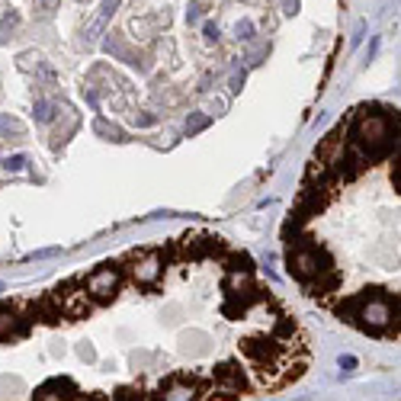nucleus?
Wrapping results in <instances>:
<instances>
[{"instance_id": "nucleus-6", "label": "nucleus", "mask_w": 401, "mask_h": 401, "mask_svg": "<svg viewBox=\"0 0 401 401\" xmlns=\"http://www.w3.org/2000/svg\"><path fill=\"white\" fill-rule=\"evenodd\" d=\"M203 388H199V379L193 372H177L167 382H161L158 395L154 398H199Z\"/></svg>"}, {"instance_id": "nucleus-18", "label": "nucleus", "mask_w": 401, "mask_h": 401, "mask_svg": "<svg viewBox=\"0 0 401 401\" xmlns=\"http://www.w3.org/2000/svg\"><path fill=\"white\" fill-rule=\"evenodd\" d=\"M0 132H23V126L16 122V119H7V116H0Z\"/></svg>"}, {"instance_id": "nucleus-13", "label": "nucleus", "mask_w": 401, "mask_h": 401, "mask_svg": "<svg viewBox=\"0 0 401 401\" xmlns=\"http://www.w3.org/2000/svg\"><path fill=\"white\" fill-rule=\"evenodd\" d=\"M116 3L119 0H103V7H100V13H96V20L90 26H87V42H94L96 36H100V29L106 26V20L112 16V10H116Z\"/></svg>"}, {"instance_id": "nucleus-22", "label": "nucleus", "mask_w": 401, "mask_h": 401, "mask_svg": "<svg viewBox=\"0 0 401 401\" xmlns=\"http://www.w3.org/2000/svg\"><path fill=\"white\" fill-rule=\"evenodd\" d=\"M392 187H395V193H401V164H398V158H395V167H392Z\"/></svg>"}, {"instance_id": "nucleus-20", "label": "nucleus", "mask_w": 401, "mask_h": 401, "mask_svg": "<svg viewBox=\"0 0 401 401\" xmlns=\"http://www.w3.org/2000/svg\"><path fill=\"white\" fill-rule=\"evenodd\" d=\"M78 353H80V360H87V363L96 360V350H94L90 344H80V347H78Z\"/></svg>"}, {"instance_id": "nucleus-15", "label": "nucleus", "mask_w": 401, "mask_h": 401, "mask_svg": "<svg viewBox=\"0 0 401 401\" xmlns=\"http://www.w3.org/2000/svg\"><path fill=\"white\" fill-rule=\"evenodd\" d=\"M205 126H209V116H205V112H193V116L187 119V135L199 132V129H205Z\"/></svg>"}, {"instance_id": "nucleus-25", "label": "nucleus", "mask_w": 401, "mask_h": 401, "mask_svg": "<svg viewBox=\"0 0 401 401\" xmlns=\"http://www.w3.org/2000/svg\"><path fill=\"white\" fill-rule=\"evenodd\" d=\"M203 32H205V39H209V42H219V26H215V23H205Z\"/></svg>"}, {"instance_id": "nucleus-27", "label": "nucleus", "mask_w": 401, "mask_h": 401, "mask_svg": "<svg viewBox=\"0 0 401 401\" xmlns=\"http://www.w3.org/2000/svg\"><path fill=\"white\" fill-rule=\"evenodd\" d=\"M0 292H3V283H0Z\"/></svg>"}, {"instance_id": "nucleus-7", "label": "nucleus", "mask_w": 401, "mask_h": 401, "mask_svg": "<svg viewBox=\"0 0 401 401\" xmlns=\"http://www.w3.org/2000/svg\"><path fill=\"white\" fill-rule=\"evenodd\" d=\"M161 273H164V260H161V254H148V251L138 254V260L129 267V276H132L138 286H154L161 279Z\"/></svg>"}, {"instance_id": "nucleus-10", "label": "nucleus", "mask_w": 401, "mask_h": 401, "mask_svg": "<svg viewBox=\"0 0 401 401\" xmlns=\"http://www.w3.org/2000/svg\"><path fill=\"white\" fill-rule=\"evenodd\" d=\"M29 321H32V318H23L13 305H10V302H0V340H10V337L26 334Z\"/></svg>"}, {"instance_id": "nucleus-24", "label": "nucleus", "mask_w": 401, "mask_h": 401, "mask_svg": "<svg viewBox=\"0 0 401 401\" xmlns=\"http://www.w3.org/2000/svg\"><path fill=\"white\" fill-rule=\"evenodd\" d=\"M340 370H344V372H353V370H356V356H350V353L340 356Z\"/></svg>"}, {"instance_id": "nucleus-2", "label": "nucleus", "mask_w": 401, "mask_h": 401, "mask_svg": "<svg viewBox=\"0 0 401 401\" xmlns=\"http://www.w3.org/2000/svg\"><path fill=\"white\" fill-rule=\"evenodd\" d=\"M350 145H356L370 158V164L388 158L392 151H398V116L379 112L376 106L356 110L353 122H350Z\"/></svg>"}, {"instance_id": "nucleus-4", "label": "nucleus", "mask_w": 401, "mask_h": 401, "mask_svg": "<svg viewBox=\"0 0 401 401\" xmlns=\"http://www.w3.org/2000/svg\"><path fill=\"white\" fill-rule=\"evenodd\" d=\"M119 283H122V273H119V267H112V263H103V267H96L94 273L84 279V292L94 302H112V299H116V292H119Z\"/></svg>"}, {"instance_id": "nucleus-21", "label": "nucleus", "mask_w": 401, "mask_h": 401, "mask_svg": "<svg viewBox=\"0 0 401 401\" xmlns=\"http://www.w3.org/2000/svg\"><path fill=\"white\" fill-rule=\"evenodd\" d=\"M96 132H100V135H112V138H119V129L116 126H106V122H103V119H100V122H96Z\"/></svg>"}, {"instance_id": "nucleus-19", "label": "nucleus", "mask_w": 401, "mask_h": 401, "mask_svg": "<svg viewBox=\"0 0 401 401\" xmlns=\"http://www.w3.org/2000/svg\"><path fill=\"white\" fill-rule=\"evenodd\" d=\"M3 167H7V170H23V167H26V158H23V154H13V158L3 161Z\"/></svg>"}, {"instance_id": "nucleus-23", "label": "nucleus", "mask_w": 401, "mask_h": 401, "mask_svg": "<svg viewBox=\"0 0 401 401\" xmlns=\"http://www.w3.org/2000/svg\"><path fill=\"white\" fill-rule=\"evenodd\" d=\"M199 7H203V0H193V7L187 10V20H189V26H193V23H196V20H199Z\"/></svg>"}, {"instance_id": "nucleus-1", "label": "nucleus", "mask_w": 401, "mask_h": 401, "mask_svg": "<svg viewBox=\"0 0 401 401\" xmlns=\"http://www.w3.org/2000/svg\"><path fill=\"white\" fill-rule=\"evenodd\" d=\"M337 315L372 334H398V296L386 289H363L337 308Z\"/></svg>"}, {"instance_id": "nucleus-11", "label": "nucleus", "mask_w": 401, "mask_h": 401, "mask_svg": "<svg viewBox=\"0 0 401 401\" xmlns=\"http://www.w3.org/2000/svg\"><path fill=\"white\" fill-rule=\"evenodd\" d=\"M344 148H347V142H344V126L340 129H334V132H328L321 138V145H318V151H315V158L321 161V164H328V170L334 167V161L344 154Z\"/></svg>"}, {"instance_id": "nucleus-3", "label": "nucleus", "mask_w": 401, "mask_h": 401, "mask_svg": "<svg viewBox=\"0 0 401 401\" xmlns=\"http://www.w3.org/2000/svg\"><path fill=\"white\" fill-rule=\"evenodd\" d=\"M330 267H334V257L324 251L315 238L296 235L289 241V273L296 276V279L305 283V279H312V276L324 273V270H330Z\"/></svg>"}, {"instance_id": "nucleus-8", "label": "nucleus", "mask_w": 401, "mask_h": 401, "mask_svg": "<svg viewBox=\"0 0 401 401\" xmlns=\"http://www.w3.org/2000/svg\"><path fill=\"white\" fill-rule=\"evenodd\" d=\"M212 379L219 382V388H225V392L235 395V398L247 392V376H244V370L238 366V363H231V360L219 363V366L212 370Z\"/></svg>"}, {"instance_id": "nucleus-9", "label": "nucleus", "mask_w": 401, "mask_h": 401, "mask_svg": "<svg viewBox=\"0 0 401 401\" xmlns=\"http://www.w3.org/2000/svg\"><path fill=\"white\" fill-rule=\"evenodd\" d=\"M80 388H78V382H71V379H61V376H55V379H48V382H42L39 388H36V398L39 401H48V398H64V401H71V398H80Z\"/></svg>"}, {"instance_id": "nucleus-12", "label": "nucleus", "mask_w": 401, "mask_h": 401, "mask_svg": "<svg viewBox=\"0 0 401 401\" xmlns=\"http://www.w3.org/2000/svg\"><path fill=\"white\" fill-rule=\"evenodd\" d=\"M337 283H340V276H337V270L330 267V270H324V273L305 279V292L312 296V299H328L330 292L337 289Z\"/></svg>"}, {"instance_id": "nucleus-5", "label": "nucleus", "mask_w": 401, "mask_h": 401, "mask_svg": "<svg viewBox=\"0 0 401 401\" xmlns=\"http://www.w3.org/2000/svg\"><path fill=\"white\" fill-rule=\"evenodd\" d=\"M225 254V241L212 235H187L180 241V257L189 260H203V257H219Z\"/></svg>"}, {"instance_id": "nucleus-26", "label": "nucleus", "mask_w": 401, "mask_h": 401, "mask_svg": "<svg viewBox=\"0 0 401 401\" xmlns=\"http://www.w3.org/2000/svg\"><path fill=\"white\" fill-rule=\"evenodd\" d=\"M241 84H244V74H235V78H231V90L238 94V90H241Z\"/></svg>"}, {"instance_id": "nucleus-14", "label": "nucleus", "mask_w": 401, "mask_h": 401, "mask_svg": "<svg viewBox=\"0 0 401 401\" xmlns=\"http://www.w3.org/2000/svg\"><path fill=\"white\" fill-rule=\"evenodd\" d=\"M228 273H251L254 270V260L247 257V254H228Z\"/></svg>"}, {"instance_id": "nucleus-16", "label": "nucleus", "mask_w": 401, "mask_h": 401, "mask_svg": "<svg viewBox=\"0 0 401 401\" xmlns=\"http://www.w3.org/2000/svg\"><path fill=\"white\" fill-rule=\"evenodd\" d=\"M32 116H36V122H52V106L48 103H36V110H32Z\"/></svg>"}, {"instance_id": "nucleus-17", "label": "nucleus", "mask_w": 401, "mask_h": 401, "mask_svg": "<svg viewBox=\"0 0 401 401\" xmlns=\"http://www.w3.org/2000/svg\"><path fill=\"white\" fill-rule=\"evenodd\" d=\"M235 36H238V39H244V42L254 39V23H251V20H241V23L235 26Z\"/></svg>"}]
</instances>
